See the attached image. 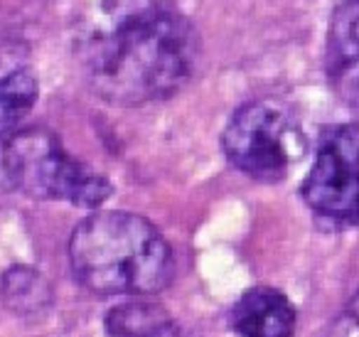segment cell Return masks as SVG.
<instances>
[{
	"instance_id": "cell-1",
	"label": "cell",
	"mask_w": 359,
	"mask_h": 337,
	"mask_svg": "<svg viewBox=\"0 0 359 337\" xmlns=\"http://www.w3.org/2000/svg\"><path fill=\"white\" fill-rule=\"evenodd\" d=\"M200 50L192 20L165 0H106L76 40L86 81L114 106H145L182 91Z\"/></svg>"
},
{
	"instance_id": "cell-2",
	"label": "cell",
	"mask_w": 359,
	"mask_h": 337,
	"mask_svg": "<svg viewBox=\"0 0 359 337\" xmlns=\"http://www.w3.org/2000/svg\"><path fill=\"white\" fill-rule=\"evenodd\" d=\"M69 261L76 281L99 296H153L175 273L168 239L133 212H94L72 232Z\"/></svg>"
},
{
	"instance_id": "cell-3",
	"label": "cell",
	"mask_w": 359,
	"mask_h": 337,
	"mask_svg": "<svg viewBox=\"0 0 359 337\" xmlns=\"http://www.w3.org/2000/svg\"><path fill=\"white\" fill-rule=\"evenodd\" d=\"M8 190H20L37 199L69 202L74 207H99L114 187L101 173L81 163L62 145L52 131H18L3 153Z\"/></svg>"
},
{
	"instance_id": "cell-4",
	"label": "cell",
	"mask_w": 359,
	"mask_h": 337,
	"mask_svg": "<svg viewBox=\"0 0 359 337\" xmlns=\"http://www.w3.org/2000/svg\"><path fill=\"white\" fill-rule=\"evenodd\" d=\"M222 150L251 180L280 183L305 155V136L295 116L280 104L249 101L224 126Z\"/></svg>"
},
{
	"instance_id": "cell-5",
	"label": "cell",
	"mask_w": 359,
	"mask_h": 337,
	"mask_svg": "<svg viewBox=\"0 0 359 337\" xmlns=\"http://www.w3.org/2000/svg\"><path fill=\"white\" fill-rule=\"evenodd\" d=\"M300 194L318 217L337 224H359L357 124H339L325 131Z\"/></svg>"
},
{
	"instance_id": "cell-6",
	"label": "cell",
	"mask_w": 359,
	"mask_h": 337,
	"mask_svg": "<svg viewBox=\"0 0 359 337\" xmlns=\"http://www.w3.org/2000/svg\"><path fill=\"white\" fill-rule=\"evenodd\" d=\"M325 70L339 99L359 106V0H342L334 8L325 42Z\"/></svg>"
},
{
	"instance_id": "cell-7",
	"label": "cell",
	"mask_w": 359,
	"mask_h": 337,
	"mask_svg": "<svg viewBox=\"0 0 359 337\" xmlns=\"http://www.w3.org/2000/svg\"><path fill=\"white\" fill-rule=\"evenodd\" d=\"M231 327L239 337H293L295 308L278 288L256 286L236 300Z\"/></svg>"
},
{
	"instance_id": "cell-8",
	"label": "cell",
	"mask_w": 359,
	"mask_h": 337,
	"mask_svg": "<svg viewBox=\"0 0 359 337\" xmlns=\"http://www.w3.org/2000/svg\"><path fill=\"white\" fill-rule=\"evenodd\" d=\"M109 337H180L175 317L153 300H126L106 315Z\"/></svg>"
},
{
	"instance_id": "cell-9",
	"label": "cell",
	"mask_w": 359,
	"mask_h": 337,
	"mask_svg": "<svg viewBox=\"0 0 359 337\" xmlns=\"http://www.w3.org/2000/svg\"><path fill=\"white\" fill-rule=\"evenodd\" d=\"M37 101V79L32 72L15 70L11 74L0 77V190H8L6 175H3V153L18 126L25 121Z\"/></svg>"
},
{
	"instance_id": "cell-10",
	"label": "cell",
	"mask_w": 359,
	"mask_h": 337,
	"mask_svg": "<svg viewBox=\"0 0 359 337\" xmlns=\"http://www.w3.org/2000/svg\"><path fill=\"white\" fill-rule=\"evenodd\" d=\"M0 298L13 312L30 315L52 300L47 281L30 266H13L0 281Z\"/></svg>"
},
{
	"instance_id": "cell-11",
	"label": "cell",
	"mask_w": 359,
	"mask_h": 337,
	"mask_svg": "<svg viewBox=\"0 0 359 337\" xmlns=\"http://www.w3.org/2000/svg\"><path fill=\"white\" fill-rule=\"evenodd\" d=\"M334 337H359V291L349 298L334 327Z\"/></svg>"
}]
</instances>
